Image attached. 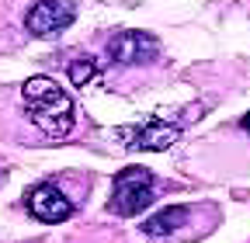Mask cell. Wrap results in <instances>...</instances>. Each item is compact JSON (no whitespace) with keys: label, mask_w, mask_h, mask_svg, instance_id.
Segmentation results:
<instances>
[{"label":"cell","mask_w":250,"mask_h":243,"mask_svg":"<svg viewBox=\"0 0 250 243\" xmlns=\"http://www.w3.org/2000/svg\"><path fill=\"white\" fill-rule=\"evenodd\" d=\"M240 129H243V132H250V111H247V115L240 118Z\"/></svg>","instance_id":"obj_9"},{"label":"cell","mask_w":250,"mask_h":243,"mask_svg":"<svg viewBox=\"0 0 250 243\" xmlns=\"http://www.w3.org/2000/svg\"><path fill=\"white\" fill-rule=\"evenodd\" d=\"M18 108L28 142H66L77 129V104L52 77H31L18 87Z\"/></svg>","instance_id":"obj_1"},{"label":"cell","mask_w":250,"mask_h":243,"mask_svg":"<svg viewBox=\"0 0 250 243\" xmlns=\"http://www.w3.org/2000/svg\"><path fill=\"white\" fill-rule=\"evenodd\" d=\"M177 139H181V125H167V122H153V125L139 129V136L125 132V146L129 149H167Z\"/></svg>","instance_id":"obj_7"},{"label":"cell","mask_w":250,"mask_h":243,"mask_svg":"<svg viewBox=\"0 0 250 243\" xmlns=\"http://www.w3.org/2000/svg\"><path fill=\"white\" fill-rule=\"evenodd\" d=\"M83 195H70L66 184H59V177L52 181H39L35 188H28L24 195V208H28V216L31 219H39V223H66L77 216V208H80Z\"/></svg>","instance_id":"obj_4"},{"label":"cell","mask_w":250,"mask_h":243,"mask_svg":"<svg viewBox=\"0 0 250 243\" xmlns=\"http://www.w3.org/2000/svg\"><path fill=\"white\" fill-rule=\"evenodd\" d=\"M164 195V184L156 181V174L149 167H125L118 170L115 184H111V198H108V212H115V216L129 219V216H139V212H146L156 198Z\"/></svg>","instance_id":"obj_3"},{"label":"cell","mask_w":250,"mask_h":243,"mask_svg":"<svg viewBox=\"0 0 250 243\" xmlns=\"http://www.w3.org/2000/svg\"><path fill=\"white\" fill-rule=\"evenodd\" d=\"M77 11H80V0H35L24 14V28L35 39H52L73 24Z\"/></svg>","instance_id":"obj_6"},{"label":"cell","mask_w":250,"mask_h":243,"mask_svg":"<svg viewBox=\"0 0 250 243\" xmlns=\"http://www.w3.org/2000/svg\"><path fill=\"white\" fill-rule=\"evenodd\" d=\"M104 56L111 70H149L156 59H160V42H156L149 32H139V28H122L115 32L104 45Z\"/></svg>","instance_id":"obj_5"},{"label":"cell","mask_w":250,"mask_h":243,"mask_svg":"<svg viewBox=\"0 0 250 243\" xmlns=\"http://www.w3.org/2000/svg\"><path fill=\"white\" fill-rule=\"evenodd\" d=\"M219 226V205L212 202H188V205H164L143 219V236L149 243H198Z\"/></svg>","instance_id":"obj_2"},{"label":"cell","mask_w":250,"mask_h":243,"mask_svg":"<svg viewBox=\"0 0 250 243\" xmlns=\"http://www.w3.org/2000/svg\"><path fill=\"white\" fill-rule=\"evenodd\" d=\"M94 73H98V63H94V59H77V63H70V83H73V87L90 83Z\"/></svg>","instance_id":"obj_8"}]
</instances>
